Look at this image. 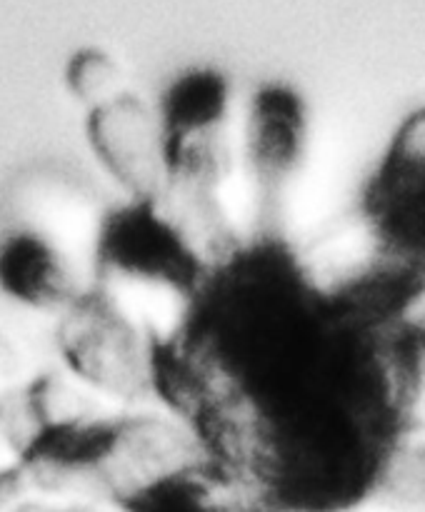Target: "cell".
<instances>
[{
    "mask_svg": "<svg viewBox=\"0 0 425 512\" xmlns=\"http://www.w3.org/2000/svg\"><path fill=\"white\" fill-rule=\"evenodd\" d=\"M385 330L275 240L238 243L160 335L153 398L240 512L350 510L408 430Z\"/></svg>",
    "mask_w": 425,
    "mask_h": 512,
    "instance_id": "1",
    "label": "cell"
},
{
    "mask_svg": "<svg viewBox=\"0 0 425 512\" xmlns=\"http://www.w3.org/2000/svg\"><path fill=\"white\" fill-rule=\"evenodd\" d=\"M200 460L173 415L108 413L48 425L25 440L20 465L45 493H103L120 505L150 480Z\"/></svg>",
    "mask_w": 425,
    "mask_h": 512,
    "instance_id": "2",
    "label": "cell"
},
{
    "mask_svg": "<svg viewBox=\"0 0 425 512\" xmlns=\"http://www.w3.org/2000/svg\"><path fill=\"white\" fill-rule=\"evenodd\" d=\"M215 260L163 200L128 198L100 220L93 280L143 300L170 325L193 300Z\"/></svg>",
    "mask_w": 425,
    "mask_h": 512,
    "instance_id": "3",
    "label": "cell"
},
{
    "mask_svg": "<svg viewBox=\"0 0 425 512\" xmlns=\"http://www.w3.org/2000/svg\"><path fill=\"white\" fill-rule=\"evenodd\" d=\"M60 313L65 370L118 405L153 395L155 345L170 325L150 305L93 280Z\"/></svg>",
    "mask_w": 425,
    "mask_h": 512,
    "instance_id": "4",
    "label": "cell"
},
{
    "mask_svg": "<svg viewBox=\"0 0 425 512\" xmlns=\"http://www.w3.org/2000/svg\"><path fill=\"white\" fill-rule=\"evenodd\" d=\"M363 218L378 253L373 270L420 290L425 283V110L410 115L370 178Z\"/></svg>",
    "mask_w": 425,
    "mask_h": 512,
    "instance_id": "5",
    "label": "cell"
},
{
    "mask_svg": "<svg viewBox=\"0 0 425 512\" xmlns=\"http://www.w3.org/2000/svg\"><path fill=\"white\" fill-rule=\"evenodd\" d=\"M93 283V253L73 240L25 223L0 238V290L38 310H65Z\"/></svg>",
    "mask_w": 425,
    "mask_h": 512,
    "instance_id": "6",
    "label": "cell"
},
{
    "mask_svg": "<svg viewBox=\"0 0 425 512\" xmlns=\"http://www.w3.org/2000/svg\"><path fill=\"white\" fill-rule=\"evenodd\" d=\"M240 160L250 180V198L270 203L298 175L308 143V118L298 93L268 83L250 95L240 135Z\"/></svg>",
    "mask_w": 425,
    "mask_h": 512,
    "instance_id": "7",
    "label": "cell"
},
{
    "mask_svg": "<svg viewBox=\"0 0 425 512\" xmlns=\"http://www.w3.org/2000/svg\"><path fill=\"white\" fill-rule=\"evenodd\" d=\"M90 150L128 198H155L165 183L163 135L158 113L125 90L88 110Z\"/></svg>",
    "mask_w": 425,
    "mask_h": 512,
    "instance_id": "8",
    "label": "cell"
},
{
    "mask_svg": "<svg viewBox=\"0 0 425 512\" xmlns=\"http://www.w3.org/2000/svg\"><path fill=\"white\" fill-rule=\"evenodd\" d=\"M125 512H240L233 495L203 465V460L175 468L135 490Z\"/></svg>",
    "mask_w": 425,
    "mask_h": 512,
    "instance_id": "9",
    "label": "cell"
},
{
    "mask_svg": "<svg viewBox=\"0 0 425 512\" xmlns=\"http://www.w3.org/2000/svg\"><path fill=\"white\" fill-rule=\"evenodd\" d=\"M65 83L68 90L85 105V108H98L108 103L115 95L125 93V73L118 60L100 48H83L68 60L65 68Z\"/></svg>",
    "mask_w": 425,
    "mask_h": 512,
    "instance_id": "10",
    "label": "cell"
},
{
    "mask_svg": "<svg viewBox=\"0 0 425 512\" xmlns=\"http://www.w3.org/2000/svg\"><path fill=\"white\" fill-rule=\"evenodd\" d=\"M25 383L28 380H25L23 355L18 353V348H15L8 335L0 333V418L13 405V400L18 398Z\"/></svg>",
    "mask_w": 425,
    "mask_h": 512,
    "instance_id": "11",
    "label": "cell"
},
{
    "mask_svg": "<svg viewBox=\"0 0 425 512\" xmlns=\"http://www.w3.org/2000/svg\"><path fill=\"white\" fill-rule=\"evenodd\" d=\"M33 488L23 465L15 463L0 468V512H15L23 505V495Z\"/></svg>",
    "mask_w": 425,
    "mask_h": 512,
    "instance_id": "12",
    "label": "cell"
},
{
    "mask_svg": "<svg viewBox=\"0 0 425 512\" xmlns=\"http://www.w3.org/2000/svg\"><path fill=\"white\" fill-rule=\"evenodd\" d=\"M15 512H88L83 508H65V510H48V508H40V505H20Z\"/></svg>",
    "mask_w": 425,
    "mask_h": 512,
    "instance_id": "13",
    "label": "cell"
}]
</instances>
